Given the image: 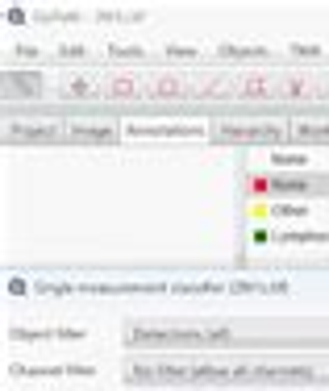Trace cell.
Segmentation results:
<instances>
[{
  "mask_svg": "<svg viewBox=\"0 0 329 391\" xmlns=\"http://www.w3.org/2000/svg\"><path fill=\"white\" fill-rule=\"evenodd\" d=\"M134 342H154V346H204V342H226V329L217 333V329H208V333H192V329H175V333H146V329H138L134 333Z\"/></svg>",
  "mask_w": 329,
  "mask_h": 391,
  "instance_id": "1",
  "label": "cell"
},
{
  "mask_svg": "<svg viewBox=\"0 0 329 391\" xmlns=\"http://www.w3.org/2000/svg\"><path fill=\"white\" fill-rule=\"evenodd\" d=\"M221 142H284V129H271V125H226L217 129Z\"/></svg>",
  "mask_w": 329,
  "mask_h": 391,
  "instance_id": "2",
  "label": "cell"
},
{
  "mask_svg": "<svg viewBox=\"0 0 329 391\" xmlns=\"http://www.w3.org/2000/svg\"><path fill=\"white\" fill-rule=\"evenodd\" d=\"M292 138H304V142H329V125H300V129H292Z\"/></svg>",
  "mask_w": 329,
  "mask_h": 391,
  "instance_id": "3",
  "label": "cell"
},
{
  "mask_svg": "<svg viewBox=\"0 0 329 391\" xmlns=\"http://www.w3.org/2000/svg\"><path fill=\"white\" fill-rule=\"evenodd\" d=\"M9 88L29 96V92H38V79H34V75H21V79H17V75H9Z\"/></svg>",
  "mask_w": 329,
  "mask_h": 391,
  "instance_id": "4",
  "label": "cell"
}]
</instances>
